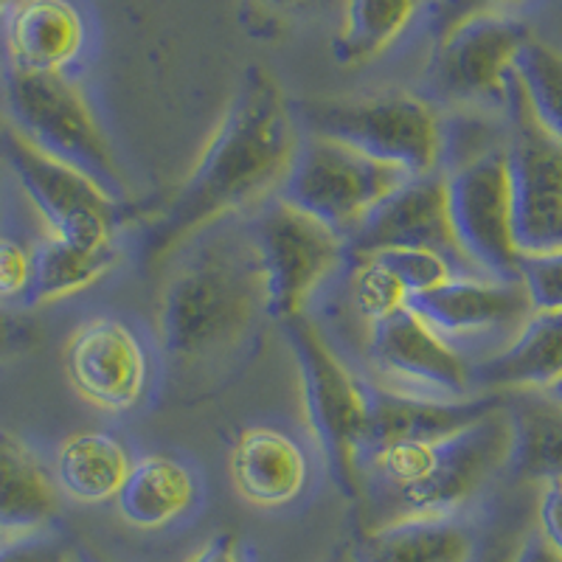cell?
<instances>
[{
    "label": "cell",
    "instance_id": "cell-1",
    "mask_svg": "<svg viewBox=\"0 0 562 562\" xmlns=\"http://www.w3.org/2000/svg\"><path fill=\"white\" fill-rule=\"evenodd\" d=\"M299 140L284 90L265 68H250L192 175L147 228V262H160L205 225L281 186Z\"/></svg>",
    "mask_w": 562,
    "mask_h": 562
},
{
    "label": "cell",
    "instance_id": "cell-2",
    "mask_svg": "<svg viewBox=\"0 0 562 562\" xmlns=\"http://www.w3.org/2000/svg\"><path fill=\"white\" fill-rule=\"evenodd\" d=\"M259 310L265 295L250 237L211 239L186 256L160 293V346L183 363L217 358L248 335Z\"/></svg>",
    "mask_w": 562,
    "mask_h": 562
},
{
    "label": "cell",
    "instance_id": "cell-3",
    "mask_svg": "<svg viewBox=\"0 0 562 562\" xmlns=\"http://www.w3.org/2000/svg\"><path fill=\"white\" fill-rule=\"evenodd\" d=\"M512 425L506 408L436 441H391L366 453L396 501L400 515H459L509 464Z\"/></svg>",
    "mask_w": 562,
    "mask_h": 562
},
{
    "label": "cell",
    "instance_id": "cell-4",
    "mask_svg": "<svg viewBox=\"0 0 562 562\" xmlns=\"http://www.w3.org/2000/svg\"><path fill=\"white\" fill-rule=\"evenodd\" d=\"M3 104L12 119V133L29 140L37 153L88 175L113 200L122 198L124 175L119 160L77 85L63 74L9 68L3 77Z\"/></svg>",
    "mask_w": 562,
    "mask_h": 562
},
{
    "label": "cell",
    "instance_id": "cell-5",
    "mask_svg": "<svg viewBox=\"0 0 562 562\" xmlns=\"http://www.w3.org/2000/svg\"><path fill=\"white\" fill-rule=\"evenodd\" d=\"M281 326L299 369L310 430L340 490L355 495L369 425V391L346 369L313 321L299 315Z\"/></svg>",
    "mask_w": 562,
    "mask_h": 562
},
{
    "label": "cell",
    "instance_id": "cell-6",
    "mask_svg": "<svg viewBox=\"0 0 562 562\" xmlns=\"http://www.w3.org/2000/svg\"><path fill=\"white\" fill-rule=\"evenodd\" d=\"M408 180L403 169L374 160L340 140L307 135L279 186V200L349 239L371 211Z\"/></svg>",
    "mask_w": 562,
    "mask_h": 562
},
{
    "label": "cell",
    "instance_id": "cell-7",
    "mask_svg": "<svg viewBox=\"0 0 562 562\" xmlns=\"http://www.w3.org/2000/svg\"><path fill=\"white\" fill-rule=\"evenodd\" d=\"M310 135L333 138L374 160L403 169L408 178L434 175L445 153L439 115L414 93L318 102L304 108Z\"/></svg>",
    "mask_w": 562,
    "mask_h": 562
},
{
    "label": "cell",
    "instance_id": "cell-8",
    "mask_svg": "<svg viewBox=\"0 0 562 562\" xmlns=\"http://www.w3.org/2000/svg\"><path fill=\"white\" fill-rule=\"evenodd\" d=\"M504 113L515 243L524 256L554 254L562 250V140L540 124L515 74Z\"/></svg>",
    "mask_w": 562,
    "mask_h": 562
},
{
    "label": "cell",
    "instance_id": "cell-9",
    "mask_svg": "<svg viewBox=\"0 0 562 562\" xmlns=\"http://www.w3.org/2000/svg\"><path fill=\"white\" fill-rule=\"evenodd\" d=\"M265 313L279 324L304 315L310 295L344 259V237L295 205L270 203L250 228Z\"/></svg>",
    "mask_w": 562,
    "mask_h": 562
},
{
    "label": "cell",
    "instance_id": "cell-10",
    "mask_svg": "<svg viewBox=\"0 0 562 562\" xmlns=\"http://www.w3.org/2000/svg\"><path fill=\"white\" fill-rule=\"evenodd\" d=\"M445 178L450 223L467 262L490 279H518L524 254L515 243L506 149L495 147L459 160Z\"/></svg>",
    "mask_w": 562,
    "mask_h": 562
},
{
    "label": "cell",
    "instance_id": "cell-11",
    "mask_svg": "<svg viewBox=\"0 0 562 562\" xmlns=\"http://www.w3.org/2000/svg\"><path fill=\"white\" fill-rule=\"evenodd\" d=\"M0 160L43 217L48 237L97 250L115 248V200L88 175L37 153L12 130L0 140Z\"/></svg>",
    "mask_w": 562,
    "mask_h": 562
},
{
    "label": "cell",
    "instance_id": "cell-12",
    "mask_svg": "<svg viewBox=\"0 0 562 562\" xmlns=\"http://www.w3.org/2000/svg\"><path fill=\"white\" fill-rule=\"evenodd\" d=\"M526 40V29L501 14L464 20L436 37L428 63L430 90L445 102L504 108L515 59Z\"/></svg>",
    "mask_w": 562,
    "mask_h": 562
},
{
    "label": "cell",
    "instance_id": "cell-13",
    "mask_svg": "<svg viewBox=\"0 0 562 562\" xmlns=\"http://www.w3.org/2000/svg\"><path fill=\"white\" fill-rule=\"evenodd\" d=\"M369 360L383 374V389L436 400H464L475 391L470 360L408 304L371 324Z\"/></svg>",
    "mask_w": 562,
    "mask_h": 562
},
{
    "label": "cell",
    "instance_id": "cell-14",
    "mask_svg": "<svg viewBox=\"0 0 562 562\" xmlns=\"http://www.w3.org/2000/svg\"><path fill=\"white\" fill-rule=\"evenodd\" d=\"M349 250L355 259L383 250H434L445 256L459 270V276H481L467 262V256L456 243L448 205V178L439 172L405 180L351 234Z\"/></svg>",
    "mask_w": 562,
    "mask_h": 562
},
{
    "label": "cell",
    "instance_id": "cell-15",
    "mask_svg": "<svg viewBox=\"0 0 562 562\" xmlns=\"http://www.w3.org/2000/svg\"><path fill=\"white\" fill-rule=\"evenodd\" d=\"M65 378L85 403L110 414H127L147 394L149 360L138 335L124 321H85L65 340Z\"/></svg>",
    "mask_w": 562,
    "mask_h": 562
},
{
    "label": "cell",
    "instance_id": "cell-16",
    "mask_svg": "<svg viewBox=\"0 0 562 562\" xmlns=\"http://www.w3.org/2000/svg\"><path fill=\"white\" fill-rule=\"evenodd\" d=\"M408 307L436 333L453 338L518 333L531 315V301L520 279L453 276L439 288L408 299Z\"/></svg>",
    "mask_w": 562,
    "mask_h": 562
},
{
    "label": "cell",
    "instance_id": "cell-17",
    "mask_svg": "<svg viewBox=\"0 0 562 562\" xmlns=\"http://www.w3.org/2000/svg\"><path fill=\"white\" fill-rule=\"evenodd\" d=\"M504 405V394H473L464 400L403 394V391H369V425L363 456L391 441H436L473 425L475 419ZM360 456V459H363Z\"/></svg>",
    "mask_w": 562,
    "mask_h": 562
},
{
    "label": "cell",
    "instance_id": "cell-18",
    "mask_svg": "<svg viewBox=\"0 0 562 562\" xmlns=\"http://www.w3.org/2000/svg\"><path fill=\"white\" fill-rule=\"evenodd\" d=\"M85 43L82 14L68 0H18L3 14L9 68L63 74Z\"/></svg>",
    "mask_w": 562,
    "mask_h": 562
},
{
    "label": "cell",
    "instance_id": "cell-19",
    "mask_svg": "<svg viewBox=\"0 0 562 562\" xmlns=\"http://www.w3.org/2000/svg\"><path fill=\"white\" fill-rule=\"evenodd\" d=\"M307 456L299 441L276 428H248L231 450V479L250 506L281 509L307 486Z\"/></svg>",
    "mask_w": 562,
    "mask_h": 562
},
{
    "label": "cell",
    "instance_id": "cell-20",
    "mask_svg": "<svg viewBox=\"0 0 562 562\" xmlns=\"http://www.w3.org/2000/svg\"><path fill=\"white\" fill-rule=\"evenodd\" d=\"M562 383V313H531L509 344L473 366L481 394L551 391Z\"/></svg>",
    "mask_w": 562,
    "mask_h": 562
},
{
    "label": "cell",
    "instance_id": "cell-21",
    "mask_svg": "<svg viewBox=\"0 0 562 562\" xmlns=\"http://www.w3.org/2000/svg\"><path fill=\"white\" fill-rule=\"evenodd\" d=\"M355 562H475L479 535L459 515H400L363 537Z\"/></svg>",
    "mask_w": 562,
    "mask_h": 562
},
{
    "label": "cell",
    "instance_id": "cell-22",
    "mask_svg": "<svg viewBox=\"0 0 562 562\" xmlns=\"http://www.w3.org/2000/svg\"><path fill=\"white\" fill-rule=\"evenodd\" d=\"M198 504V484L183 461L167 453H149L130 464L122 490L115 495L119 515L130 526L158 531L183 520Z\"/></svg>",
    "mask_w": 562,
    "mask_h": 562
},
{
    "label": "cell",
    "instance_id": "cell-23",
    "mask_svg": "<svg viewBox=\"0 0 562 562\" xmlns=\"http://www.w3.org/2000/svg\"><path fill=\"white\" fill-rule=\"evenodd\" d=\"M59 486L40 456L0 430V535H32L57 518Z\"/></svg>",
    "mask_w": 562,
    "mask_h": 562
},
{
    "label": "cell",
    "instance_id": "cell-24",
    "mask_svg": "<svg viewBox=\"0 0 562 562\" xmlns=\"http://www.w3.org/2000/svg\"><path fill=\"white\" fill-rule=\"evenodd\" d=\"M512 425L509 470L526 481H562V403L549 391L504 394Z\"/></svg>",
    "mask_w": 562,
    "mask_h": 562
},
{
    "label": "cell",
    "instance_id": "cell-25",
    "mask_svg": "<svg viewBox=\"0 0 562 562\" xmlns=\"http://www.w3.org/2000/svg\"><path fill=\"white\" fill-rule=\"evenodd\" d=\"M130 453L108 430H79L59 445L54 481L77 504L115 501L130 473Z\"/></svg>",
    "mask_w": 562,
    "mask_h": 562
},
{
    "label": "cell",
    "instance_id": "cell-26",
    "mask_svg": "<svg viewBox=\"0 0 562 562\" xmlns=\"http://www.w3.org/2000/svg\"><path fill=\"white\" fill-rule=\"evenodd\" d=\"M115 248H85L77 243L48 237L32 250V284L26 299L32 304H48L82 293L113 270Z\"/></svg>",
    "mask_w": 562,
    "mask_h": 562
},
{
    "label": "cell",
    "instance_id": "cell-27",
    "mask_svg": "<svg viewBox=\"0 0 562 562\" xmlns=\"http://www.w3.org/2000/svg\"><path fill=\"white\" fill-rule=\"evenodd\" d=\"M422 0H346L344 23L333 43V54L346 68L378 59L403 37Z\"/></svg>",
    "mask_w": 562,
    "mask_h": 562
},
{
    "label": "cell",
    "instance_id": "cell-28",
    "mask_svg": "<svg viewBox=\"0 0 562 562\" xmlns=\"http://www.w3.org/2000/svg\"><path fill=\"white\" fill-rule=\"evenodd\" d=\"M515 77L540 124L562 140V54L529 37L515 59Z\"/></svg>",
    "mask_w": 562,
    "mask_h": 562
},
{
    "label": "cell",
    "instance_id": "cell-29",
    "mask_svg": "<svg viewBox=\"0 0 562 562\" xmlns=\"http://www.w3.org/2000/svg\"><path fill=\"white\" fill-rule=\"evenodd\" d=\"M351 304L360 318L378 324L396 310H403L408 295L378 256H360L358 268L351 273Z\"/></svg>",
    "mask_w": 562,
    "mask_h": 562
},
{
    "label": "cell",
    "instance_id": "cell-30",
    "mask_svg": "<svg viewBox=\"0 0 562 562\" xmlns=\"http://www.w3.org/2000/svg\"><path fill=\"white\" fill-rule=\"evenodd\" d=\"M371 256H378L380 262L396 276L400 288L405 290L408 299L428 293V290L439 288L448 279L459 276V270L445 256L434 254V250H383V254Z\"/></svg>",
    "mask_w": 562,
    "mask_h": 562
},
{
    "label": "cell",
    "instance_id": "cell-31",
    "mask_svg": "<svg viewBox=\"0 0 562 562\" xmlns=\"http://www.w3.org/2000/svg\"><path fill=\"white\" fill-rule=\"evenodd\" d=\"M518 279L531 301V313H562V250L520 256Z\"/></svg>",
    "mask_w": 562,
    "mask_h": 562
},
{
    "label": "cell",
    "instance_id": "cell-32",
    "mask_svg": "<svg viewBox=\"0 0 562 562\" xmlns=\"http://www.w3.org/2000/svg\"><path fill=\"white\" fill-rule=\"evenodd\" d=\"M68 546L48 531L0 537V562H68Z\"/></svg>",
    "mask_w": 562,
    "mask_h": 562
},
{
    "label": "cell",
    "instance_id": "cell-33",
    "mask_svg": "<svg viewBox=\"0 0 562 562\" xmlns=\"http://www.w3.org/2000/svg\"><path fill=\"white\" fill-rule=\"evenodd\" d=\"M32 284V250L0 234V301L26 299Z\"/></svg>",
    "mask_w": 562,
    "mask_h": 562
},
{
    "label": "cell",
    "instance_id": "cell-34",
    "mask_svg": "<svg viewBox=\"0 0 562 562\" xmlns=\"http://www.w3.org/2000/svg\"><path fill=\"white\" fill-rule=\"evenodd\" d=\"M506 3H515V0H436L434 12H430V29L436 37H441L464 20L495 14Z\"/></svg>",
    "mask_w": 562,
    "mask_h": 562
},
{
    "label": "cell",
    "instance_id": "cell-35",
    "mask_svg": "<svg viewBox=\"0 0 562 562\" xmlns=\"http://www.w3.org/2000/svg\"><path fill=\"white\" fill-rule=\"evenodd\" d=\"M537 518H540V535L562 554V481L543 486Z\"/></svg>",
    "mask_w": 562,
    "mask_h": 562
},
{
    "label": "cell",
    "instance_id": "cell-36",
    "mask_svg": "<svg viewBox=\"0 0 562 562\" xmlns=\"http://www.w3.org/2000/svg\"><path fill=\"white\" fill-rule=\"evenodd\" d=\"M189 562H248V557H245L243 543H239L237 537L220 535L211 537L209 543H205Z\"/></svg>",
    "mask_w": 562,
    "mask_h": 562
},
{
    "label": "cell",
    "instance_id": "cell-37",
    "mask_svg": "<svg viewBox=\"0 0 562 562\" xmlns=\"http://www.w3.org/2000/svg\"><path fill=\"white\" fill-rule=\"evenodd\" d=\"M512 562H562V554L543 535H540V531H535V535H529L524 543L518 546Z\"/></svg>",
    "mask_w": 562,
    "mask_h": 562
},
{
    "label": "cell",
    "instance_id": "cell-38",
    "mask_svg": "<svg viewBox=\"0 0 562 562\" xmlns=\"http://www.w3.org/2000/svg\"><path fill=\"white\" fill-rule=\"evenodd\" d=\"M256 3H262L265 9H273V12H293V9L307 7L310 0H256Z\"/></svg>",
    "mask_w": 562,
    "mask_h": 562
},
{
    "label": "cell",
    "instance_id": "cell-39",
    "mask_svg": "<svg viewBox=\"0 0 562 562\" xmlns=\"http://www.w3.org/2000/svg\"><path fill=\"white\" fill-rule=\"evenodd\" d=\"M7 340H9V318L0 313V346L7 344Z\"/></svg>",
    "mask_w": 562,
    "mask_h": 562
},
{
    "label": "cell",
    "instance_id": "cell-40",
    "mask_svg": "<svg viewBox=\"0 0 562 562\" xmlns=\"http://www.w3.org/2000/svg\"><path fill=\"white\" fill-rule=\"evenodd\" d=\"M326 562H355V554H349V551H338V554L329 557Z\"/></svg>",
    "mask_w": 562,
    "mask_h": 562
},
{
    "label": "cell",
    "instance_id": "cell-41",
    "mask_svg": "<svg viewBox=\"0 0 562 562\" xmlns=\"http://www.w3.org/2000/svg\"><path fill=\"white\" fill-rule=\"evenodd\" d=\"M14 3H18V0H0V20H3V14H7Z\"/></svg>",
    "mask_w": 562,
    "mask_h": 562
},
{
    "label": "cell",
    "instance_id": "cell-42",
    "mask_svg": "<svg viewBox=\"0 0 562 562\" xmlns=\"http://www.w3.org/2000/svg\"><path fill=\"white\" fill-rule=\"evenodd\" d=\"M549 394H551V396H557V400H560V403H562V383H557L554 389L549 391Z\"/></svg>",
    "mask_w": 562,
    "mask_h": 562
},
{
    "label": "cell",
    "instance_id": "cell-43",
    "mask_svg": "<svg viewBox=\"0 0 562 562\" xmlns=\"http://www.w3.org/2000/svg\"><path fill=\"white\" fill-rule=\"evenodd\" d=\"M68 562H82V560H79V557H70V560Z\"/></svg>",
    "mask_w": 562,
    "mask_h": 562
},
{
    "label": "cell",
    "instance_id": "cell-44",
    "mask_svg": "<svg viewBox=\"0 0 562 562\" xmlns=\"http://www.w3.org/2000/svg\"><path fill=\"white\" fill-rule=\"evenodd\" d=\"M0 537H3V535H0Z\"/></svg>",
    "mask_w": 562,
    "mask_h": 562
},
{
    "label": "cell",
    "instance_id": "cell-45",
    "mask_svg": "<svg viewBox=\"0 0 562 562\" xmlns=\"http://www.w3.org/2000/svg\"><path fill=\"white\" fill-rule=\"evenodd\" d=\"M475 562H479V560H475Z\"/></svg>",
    "mask_w": 562,
    "mask_h": 562
}]
</instances>
